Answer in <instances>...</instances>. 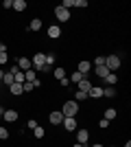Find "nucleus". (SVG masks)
I'll use <instances>...</instances> for the list:
<instances>
[{
    "label": "nucleus",
    "instance_id": "nucleus-28",
    "mask_svg": "<svg viewBox=\"0 0 131 147\" xmlns=\"http://www.w3.org/2000/svg\"><path fill=\"white\" fill-rule=\"evenodd\" d=\"M33 134H35V138H44V127H42V125H37V127L33 129Z\"/></svg>",
    "mask_w": 131,
    "mask_h": 147
},
{
    "label": "nucleus",
    "instance_id": "nucleus-34",
    "mask_svg": "<svg viewBox=\"0 0 131 147\" xmlns=\"http://www.w3.org/2000/svg\"><path fill=\"white\" fill-rule=\"evenodd\" d=\"M26 125H29V127H31V129H35V127H37V121H35V119H31V121L26 123Z\"/></svg>",
    "mask_w": 131,
    "mask_h": 147
},
{
    "label": "nucleus",
    "instance_id": "nucleus-20",
    "mask_svg": "<svg viewBox=\"0 0 131 147\" xmlns=\"http://www.w3.org/2000/svg\"><path fill=\"white\" fill-rule=\"evenodd\" d=\"M103 97H109V99H112V97H116V88H114V86L103 88Z\"/></svg>",
    "mask_w": 131,
    "mask_h": 147
},
{
    "label": "nucleus",
    "instance_id": "nucleus-13",
    "mask_svg": "<svg viewBox=\"0 0 131 147\" xmlns=\"http://www.w3.org/2000/svg\"><path fill=\"white\" fill-rule=\"evenodd\" d=\"M87 97H92V99H98V97H103V88H98V86H92V88H90V92H87Z\"/></svg>",
    "mask_w": 131,
    "mask_h": 147
},
{
    "label": "nucleus",
    "instance_id": "nucleus-14",
    "mask_svg": "<svg viewBox=\"0 0 131 147\" xmlns=\"http://www.w3.org/2000/svg\"><path fill=\"white\" fill-rule=\"evenodd\" d=\"M94 73L98 75L100 79H105L107 75H109V70H107V66H94Z\"/></svg>",
    "mask_w": 131,
    "mask_h": 147
},
{
    "label": "nucleus",
    "instance_id": "nucleus-23",
    "mask_svg": "<svg viewBox=\"0 0 131 147\" xmlns=\"http://www.w3.org/2000/svg\"><path fill=\"white\" fill-rule=\"evenodd\" d=\"M114 119H116V110H114V108H107L105 110V121H114Z\"/></svg>",
    "mask_w": 131,
    "mask_h": 147
},
{
    "label": "nucleus",
    "instance_id": "nucleus-21",
    "mask_svg": "<svg viewBox=\"0 0 131 147\" xmlns=\"http://www.w3.org/2000/svg\"><path fill=\"white\" fill-rule=\"evenodd\" d=\"M116 81H118V77H116L114 73H109V75L105 77V84H107V86H116Z\"/></svg>",
    "mask_w": 131,
    "mask_h": 147
},
{
    "label": "nucleus",
    "instance_id": "nucleus-36",
    "mask_svg": "<svg viewBox=\"0 0 131 147\" xmlns=\"http://www.w3.org/2000/svg\"><path fill=\"white\" fill-rule=\"evenodd\" d=\"M59 81H61V86H70V79H68V77H63V79H59Z\"/></svg>",
    "mask_w": 131,
    "mask_h": 147
},
{
    "label": "nucleus",
    "instance_id": "nucleus-30",
    "mask_svg": "<svg viewBox=\"0 0 131 147\" xmlns=\"http://www.w3.org/2000/svg\"><path fill=\"white\" fill-rule=\"evenodd\" d=\"M59 7H63V9H68V11H70V7H74V0H63Z\"/></svg>",
    "mask_w": 131,
    "mask_h": 147
},
{
    "label": "nucleus",
    "instance_id": "nucleus-11",
    "mask_svg": "<svg viewBox=\"0 0 131 147\" xmlns=\"http://www.w3.org/2000/svg\"><path fill=\"white\" fill-rule=\"evenodd\" d=\"M87 138H90V132H87V129H76V143L85 145Z\"/></svg>",
    "mask_w": 131,
    "mask_h": 147
},
{
    "label": "nucleus",
    "instance_id": "nucleus-40",
    "mask_svg": "<svg viewBox=\"0 0 131 147\" xmlns=\"http://www.w3.org/2000/svg\"><path fill=\"white\" fill-rule=\"evenodd\" d=\"M0 49H5V44H2V40H0Z\"/></svg>",
    "mask_w": 131,
    "mask_h": 147
},
{
    "label": "nucleus",
    "instance_id": "nucleus-1",
    "mask_svg": "<svg viewBox=\"0 0 131 147\" xmlns=\"http://www.w3.org/2000/svg\"><path fill=\"white\" fill-rule=\"evenodd\" d=\"M76 112H79V103H76V101H66L63 108H61L63 117H76Z\"/></svg>",
    "mask_w": 131,
    "mask_h": 147
},
{
    "label": "nucleus",
    "instance_id": "nucleus-37",
    "mask_svg": "<svg viewBox=\"0 0 131 147\" xmlns=\"http://www.w3.org/2000/svg\"><path fill=\"white\" fill-rule=\"evenodd\" d=\"M2 112H5V110H2V108H0V121H2Z\"/></svg>",
    "mask_w": 131,
    "mask_h": 147
},
{
    "label": "nucleus",
    "instance_id": "nucleus-6",
    "mask_svg": "<svg viewBox=\"0 0 131 147\" xmlns=\"http://www.w3.org/2000/svg\"><path fill=\"white\" fill-rule=\"evenodd\" d=\"M48 37L50 40H59V37H61V26L59 24H50L48 26Z\"/></svg>",
    "mask_w": 131,
    "mask_h": 147
},
{
    "label": "nucleus",
    "instance_id": "nucleus-19",
    "mask_svg": "<svg viewBox=\"0 0 131 147\" xmlns=\"http://www.w3.org/2000/svg\"><path fill=\"white\" fill-rule=\"evenodd\" d=\"M0 84H5V86L9 88V86L13 84V75H11V73H5V75H2V81H0Z\"/></svg>",
    "mask_w": 131,
    "mask_h": 147
},
{
    "label": "nucleus",
    "instance_id": "nucleus-16",
    "mask_svg": "<svg viewBox=\"0 0 131 147\" xmlns=\"http://www.w3.org/2000/svg\"><path fill=\"white\" fill-rule=\"evenodd\" d=\"M35 79H37V73H35L33 68H31V70H26V73H24V81H31V84H33V81H35Z\"/></svg>",
    "mask_w": 131,
    "mask_h": 147
},
{
    "label": "nucleus",
    "instance_id": "nucleus-31",
    "mask_svg": "<svg viewBox=\"0 0 131 147\" xmlns=\"http://www.w3.org/2000/svg\"><path fill=\"white\" fill-rule=\"evenodd\" d=\"M74 7H76V9H85V7H87V0H74Z\"/></svg>",
    "mask_w": 131,
    "mask_h": 147
},
{
    "label": "nucleus",
    "instance_id": "nucleus-5",
    "mask_svg": "<svg viewBox=\"0 0 131 147\" xmlns=\"http://www.w3.org/2000/svg\"><path fill=\"white\" fill-rule=\"evenodd\" d=\"M61 125H63V129H68V132H74V129H76V117H66Z\"/></svg>",
    "mask_w": 131,
    "mask_h": 147
},
{
    "label": "nucleus",
    "instance_id": "nucleus-32",
    "mask_svg": "<svg viewBox=\"0 0 131 147\" xmlns=\"http://www.w3.org/2000/svg\"><path fill=\"white\" fill-rule=\"evenodd\" d=\"M0 138H2V141H7V138H9V129L0 127Z\"/></svg>",
    "mask_w": 131,
    "mask_h": 147
},
{
    "label": "nucleus",
    "instance_id": "nucleus-25",
    "mask_svg": "<svg viewBox=\"0 0 131 147\" xmlns=\"http://www.w3.org/2000/svg\"><path fill=\"white\" fill-rule=\"evenodd\" d=\"M7 59H9V57H7V46H5V49H0V68L7 64Z\"/></svg>",
    "mask_w": 131,
    "mask_h": 147
},
{
    "label": "nucleus",
    "instance_id": "nucleus-29",
    "mask_svg": "<svg viewBox=\"0 0 131 147\" xmlns=\"http://www.w3.org/2000/svg\"><path fill=\"white\" fill-rule=\"evenodd\" d=\"M22 90H24V92H33L35 88H33V84H31V81H24V84H22Z\"/></svg>",
    "mask_w": 131,
    "mask_h": 147
},
{
    "label": "nucleus",
    "instance_id": "nucleus-38",
    "mask_svg": "<svg viewBox=\"0 0 131 147\" xmlns=\"http://www.w3.org/2000/svg\"><path fill=\"white\" fill-rule=\"evenodd\" d=\"M74 147H85V145H81V143H76V145H74Z\"/></svg>",
    "mask_w": 131,
    "mask_h": 147
},
{
    "label": "nucleus",
    "instance_id": "nucleus-9",
    "mask_svg": "<svg viewBox=\"0 0 131 147\" xmlns=\"http://www.w3.org/2000/svg\"><path fill=\"white\" fill-rule=\"evenodd\" d=\"M2 119H5L7 123H15V121H18V112H15V110H5V112H2Z\"/></svg>",
    "mask_w": 131,
    "mask_h": 147
},
{
    "label": "nucleus",
    "instance_id": "nucleus-17",
    "mask_svg": "<svg viewBox=\"0 0 131 147\" xmlns=\"http://www.w3.org/2000/svg\"><path fill=\"white\" fill-rule=\"evenodd\" d=\"M11 9H15V11H24L26 9V2L24 0H13V7Z\"/></svg>",
    "mask_w": 131,
    "mask_h": 147
},
{
    "label": "nucleus",
    "instance_id": "nucleus-33",
    "mask_svg": "<svg viewBox=\"0 0 131 147\" xmlns=\"http://www.w3.org/2000/svg\"><path fill=\"white\" fill-rule=\"evenodd\" d=\"M94 66H105V57H96V59H94Z\"/></svg>",
    "mask_w": 131,
    "mask_h": 147
},
{
    "label": "nucleus",
    "instance_id": "nucleus-18",
    "mask_svg": "<svg viewBox=\"0 0 131 147\" xmlns=\"http://www.w3.org/2000/svg\"><path fill=\"white\" fill-rule=\"evenodd\" d=\"M39 29H42V20H39V18L31 20V24H29V31H39Z\"/></svg>",
    "mask_w": 131,
    "mask_h": 147
},
{
    "label": "nucleus",
    "instance_id": "nucleus-26",
    "mask_svg": "<svg viewBox=\"0 0 131 147\" xmlns=\"http://www.w3.org/2000/svg\"><path fill=\"white\" fill-rule=\"evenodd\" d=\"M83 77H85V75H81V73H79V70H76V73H72V77H70V81H72V84H79V81H81Z\"/></svg>",
    "mask_w": 131,
    "mask_h": 147
},
{
    "label": "nucleus",
    "instance_id": "nucleus-24",
    "mask_svg": "<svg viewBox=\"0 0 131 147\" xmlns=\"http://www.w3.org/2000/svg\"><path fill=\"white\" fill-rule=\"evenodd\" d=\"M55 61H57V57L53 55V53H46V66L53 68V66H55Z\"/></svg>",
    "mask_w": 131,
    "mask_h": 147
},
{
    "label": "nucleus",
    "instance_id": "nucleus-12",
    "mask_svg": "<svg viewBox=\"0 0 131 147\" xmlns=\"http://www.w3.org/2000/svg\"><path fill=\"white\" fill-rule=\"evenodd\" d=\"M18 68L20 70H22V73H26V70H31V59H26V57H20L18 59Z\"/></svg>",
    "mask_w": 131,
    "mask_h": 147
},
{
    "label": "nucleus",
    "instance_id": "nucleus-15",
    "mask_svg": "<svg viewBox=\"0 0 131 147\" xmlns=\"http://www.w3.org/2000/svg\"><path fill=\"white\" fill-rule=\"evenodd\" d=\"M9 92H11V94H22V84H15V81H13L11 86H9Z\"/></svg>",
    "mask_w": 131,
    "mask_h": 147
},
{
    "label": "nucleus",
    "instance_id": "nucleus-4",
    "mask_svg": "<svg viewBox=\"0 0 131 147\" xmlns=\"http://www.w3.org/2000/svg\"><path fill=\"white\" fill-rule=\"evenodd\" d=\"M55 16H57L59 22H68V20H70V11H68V9H63V7H57V9H55Z\"/></svg>",
    "mask_w": 131,
    "mask_h": 147
},
{
    "label": "nucleus",
    "instance_id": "nucleus-3",
    "mask_svg": "<svg viewBox=\"0 0 131 147\" xmlns=\"http://www.w3.org/2000/svg\"><path fill=\"white\" fill-rule=\"evenodd\" d=\"M105 66H107V70H109V73L118 70V68H120V57H118V55H109V57H105Z\"/></svg>",
    "mask_w": 131,
    "mask_h": 147
},
{
    "label": "nucleus",
    "instance_id": "nucleus-41",
    "mask_svg": "<svg viewBox=\"0 0 131 147\" xmlns=\"http://www.w3.org/2000/svg\"><path fill=\"white\" fill-rule=\"evenodd\" d=\"M125 147H131V143H129V141H127V145H125Z\"/></svg>",
    "mask_w": 131,
    "mask_h": 147
},
{
    "label": "nucleus",
    "instance_id": "nucleus-35",
    "mask_svg": "<svg viewBox=\"0 0 131 147\" xmlns=\"http://www.w3.org/2000/svg\"><path fill=\"white\" fill-rule=\"evenodd\" d=\"M2 7H5V9H11V7H13V0H5V2H2Z\"/></svg>",
    "mask_w": 131,
    "mask_h": 147
},
{
    "label": "nucleus",
    "instance_id": "nucleus-39",
    "mask_svg": "<svg viewBox=\"0 0 131 147\" xmlns=\"http://www.w3.org/2000/svg\"><path fill=\"white\" fill-rule=\"evenodd\" d=\"M92 147H103V145H100V143H96V145H92Z\"/></svg>",
    "mask_w": 131,
    "mask_h": 147
},
{
    "label": "nucleus",
    "instance_id": "nucleus-10",
    "mask_svg": "<svg viewBox=\"0 0 131 147\" xmlns=\"http://www.w3.org/2000/svg\"><path fill=\"white\" fill-rule=\"evenodd\" d=\"M90 88H92V81L87 79V77H83V79L76 84V90H81V92H90Z\"/></svg>",
    "mask_w": 131,
    "mask_h": 147
},
{
    "label": "nucleus",
    "instance_id": "nucleus-22",
    "mask_svg": "<svg viewBox=\"0 0 131 147\" xmlns=\"http://www.w3.org/2000/svg\"><path fill=\"white\" fill-rule=\"evenodd\" d=\"M53 75H55L57 79H63V77H66V70H63L61 66H57V68H53Z\"/></svg>",
    "mask_w": 131,
    "mask_h": 147
},
{
    "label": "nucleus",
    "instance_id": "nucleus-8",
    "mask_svg": "<svg viewBox=\"0 0 131 147\" xmlns=\"http://www.w3.org/2000/svg\"><path fill=\"white\" fill-rule=\"evenodd\" d=\"M63 119H66V117H63L61 112H50V117H48V121L53 123V125H61V123H63Z\"/></svg>",
    "mask_w": 131,
    "mask_h": 147
},
{
    "label": "nucleus",
    "instance_id": "nucleus-27",
    "mask_svg": "<svg viewBox=\"0 0 131 147\" xmlns=\"http://www.w3.org/2000/svg\"><path fill=\"white\" fill-rule=\"evenodd\" d=\"M83 99H87V92H81V90H76V92H74V101L79 103V101H83Z\"/></svg>",
    "mask_w": 131,
    "mask_h": 147
},
{
    "label": "nucleus",
    "instance_id": "nucleus-2",
    "mask_svg": "<svg viewBox=\"0 0 131 147\" xmlns=\"http://www.w3.org/2000/svg\"><path fill=\"white\" fill-rule=\"evenodd\" d=\"M44 64H46V55H44V53H35V55L31 57V66H33V70H35V73H37V70H42Z\"/></svg>",
    "mask_w": 131,
    "mask_h": 147
},
{
    "label": "nucleus",
    "instance_id": "nucleus-7",
    "mask_svg": "<svg viewBox=\"0 0 131 147\" xmlns=\"http://www.w3.org/2000/svg\"><path fill=\"white\" fill-rule=\"evenodd\" d=\"M76 70H79L81 75H85V77H87V73L92 70V61H87V59H81V61H79V68H76Z\"/></svg>",
    "mask_w": 131,
    "mask_h": 147
}]
</instances>
